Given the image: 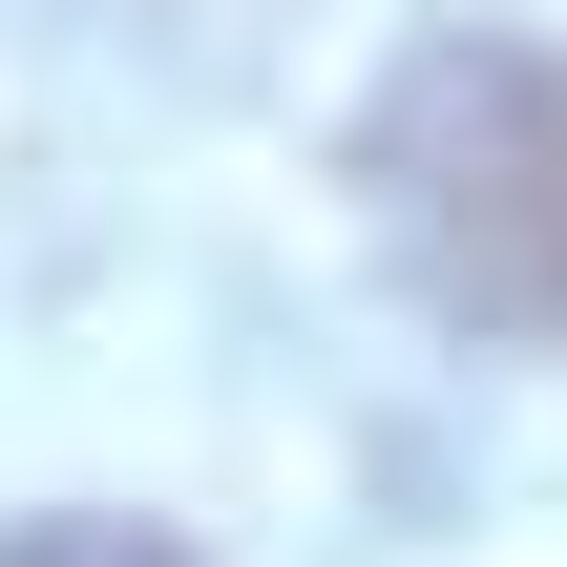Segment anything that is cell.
Instances as JSON below:
<instances>
[{"label": "cell", "mask_w": 567, "mask_h": 567, "mask_svg": "<svg viewBox=\"0 0 567 567\" xmlns=\"http://www.w3.org/2000/svg\"><path fill=\"white\" fill-rule=\"evenodd\" d=\"M358 189H379V252L463 337H567V42L442 21L358 105Z\"/></svg>", "instance_id": "6da1fadb"}, {"label": "cell", "mask_w": 567, "mask_h": 567, "mask_svg": "<svg viewBox=\"0 0 567 567\" xmlns=\"http://www.w3.org/2000/svg\"><path fill=\"white\" fill-rule=\"evenodd\" d=\"M0 567H189L168 526H105V505H42V526H0Z\"/></svg>", "instance_id": "7a4b0ae2"}]
</instances>
